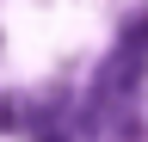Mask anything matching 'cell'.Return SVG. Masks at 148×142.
Returning a JSON list of instances; mask_svg holds the SVG:
<instances>
[{"instance_id": "cell-1", "label": "cell", "mask_w": 148, "mask_h": 142, "mask_svg": "<svg viewBox=\"0 0 148 142\" xmlns=\"http://www.w3.org/2000/svg\"><path fill=\"white\" fill-rule=\"evenodd\" d=\"M142 74L148 56L136 49H111L105 68L92 74V93L80 105V136L86 142H142Z\"/></svg>"}, {"instance_id": "cell-2", "label": "cell", "mask_w": 148, "mask_h": 142, "mask_svg": "<svg viewBox=\"0 0 148 142\" xmlns=\"http://www.w3.org/2000/svg\"><path fill=\"white\" fill-rule=\"evenodd\" d=\"M74 130H80V123L68 117L62 99H49V105H37V111H31V142H74Z\"/></svg>"}, {"instance_id": "cell-3", "label": "cell", "mask_w": 148, "mask_h": 142, "mask_svg": "<svg viewBox=\"0 0 148 142\" xmlns=\"http://www.w3.org/2000/svg\"><path fill=\"white\" fill-rule=\"evenodd\" d=\"M123 49H136V56H148V6L142 12H130V25H123V37H117Z\"/></svg>"}]
</instances>
